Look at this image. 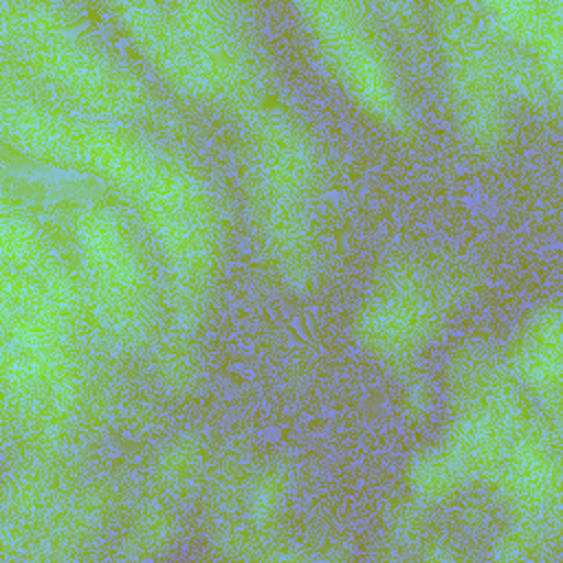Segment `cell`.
<instances>
[{
  "label": "cell",
  "mask_w": 563,
  "mask_h": 563,
  "mask_svg": "<svg viewBox=\"0 0 563 563\" xmlns=\"http://www.w3.org/2000/svg\"><path fill=\"white\" fill-rule=\"evenodd\" d=\"M141 7L130 24L156 62L176 84L194 92H207L218 86L224 73V57L216 24L209 18L163 15V9Z\"/></svg>",
  "instance_id": "6da1fadb"
},
{
  "label": "cell",
  "mask_w": 563,
  "mask_h": 563,
  "mask_svg": "<svg viewBox=\"0 0 563 563\" xmlns=\"http://www.w3.org/2000/svg\"><path fill=\"white\" fill-rule=\"evenodd\" d=\"M139 200H143L150 224L174 264L185 271L200 268L211 246L213 224L196 178L167 161Z\"/></svg>",
  "instance_id": "7a4b0ae2"
},
{
  "label": "cell",
  "mask_w": 563,
  "mask_h": 563,
  "mask_svg": "<svg viewBox=\"0 0 563 563\" xmlns=\"http://www.w3.org/2000/svg\"><path fill=\"white\" fill-rule=\"evenodd\" d=\"M40 66L53 81L95 108L125 112L139 103L134 79L110 59L86 48L48 46L40 55Z\"/></svg>",
  "instance_id": "3957f363"
},
{
  "label": "cell",
  "mask_w": 563,
  "mask_h": 563,
  "mask_svg": "<svg viewBox=\"0 0 563 563\" xmlns=\"http://www.w3.org/2000/svg\"><path fill=\"white\" fill-rule=\"evenodd\" d=\"M81 242L92 268L99 273L103 284L117 292L136 295L141 284V273L136 257L119 231V227L103 216H90L81 229Z\"/></svg>",
  "instance_id": "277c9868"
}]
</instances>
